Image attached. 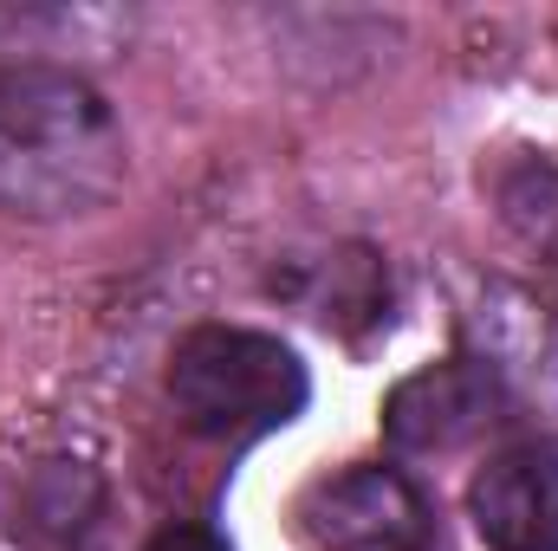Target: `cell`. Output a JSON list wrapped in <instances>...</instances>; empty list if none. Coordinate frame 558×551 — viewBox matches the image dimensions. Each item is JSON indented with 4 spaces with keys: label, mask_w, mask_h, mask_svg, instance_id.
Instances as JSON below:
<instances>
[{
    "label": "cell",
    "mask_w": 558,
    "mask_h": 551,
    "mask_svg": "<svg viewBox=\"0 0 558 551\" xmlns=\"http://www.w3.org/2000/svg\"><path fill=\"white\" fill-rule=\"evenodd\" d=\"M124 182V131L111 105L65 65L0 72V215H92Z\"/></svg>",
    "instance_id": "6da1fadb"
},
{
    "label": "cell",
    "mask_w": 558,
    "mask_h": 551,
    "mask_svg": "<svg viewBox=\"0 0 558 551\" xmlns=\"http://www.w3.org/2000/svg\"><path fill=\"white\" fill-rule=\"evenodd\" d=\"M169 396L195 434L241 448V441L286 428L305 409L312 383H305V364L267 331L202 325L169 357Z\"/></svg>",
    "instance_id": "7a4b0ae2"
},
{
    "label": "cell",
    "mask_w": 558,
    "mask_h": 551,
    "mask_svg": "<svg viewBox=\"0 0 558 551\" xmlns=\"http://www.w3.org/2000/svg\"><path fill=\"white\" fill-rule=\"evenodd\" d=\"M305 551H441L435 506L397 467H351L299 500Z\"/></svg>",
    "instance_id": "3957f363"
},
{
    "label": "cell",
    "mask_w": 558,
    "mask_h": 551,
    "mask_svg": "<svg viewBox=\"0 0 558 551\" xmlns=\"http://www.w3.org/2000/svg\"><path fill=\"white\" fill-rule=\"evenodd\" d=\"M474 532L494 551H558V448H507L468 487Z\"/></svg>",
    "instance_id": "277c9868"
},
{
    "label": "cell",
    "mask_w": 558,
    "mask_h": 551,
    "mask_svg": "<svg viewBox=\"0 0 558 551\" xmlns=\"http://www.w3.org/2000/svg\"><path fill=\"white\" fill-rule=\"evenodd\" d=\"M494 370L474 364V357H448V364H428L410 383L390 390L384 403V434L403 448V454H441L454 441H468L481 421H494Z\"/></svg>",
    "instance_id": "5b68a950"
},
{
    "label": "cell",
    "mask_w": 558,
    "mask_h": 551,
    "mask_svg": "<svg viewBox=\"0 0 558 551\" xmlns=\"http://www.w3.org/2000/svg\"><path fill=\"white\" fill-rule=\"evenodd\" d=\"M149 551H228L208 526H169V532H156V546Z\"/></svg>",
    "instance_id": "8992f818"
}]
</instances>
